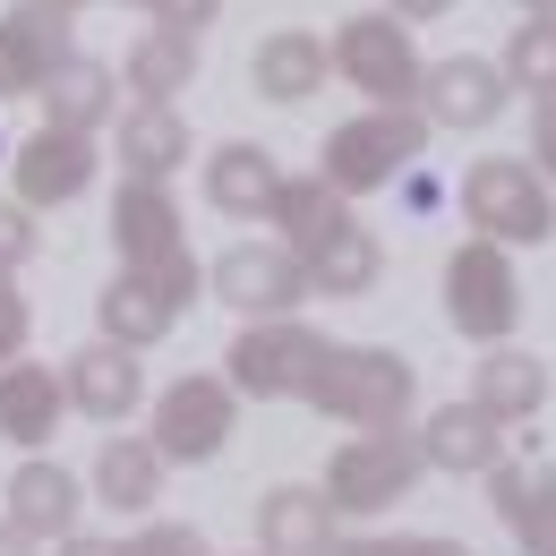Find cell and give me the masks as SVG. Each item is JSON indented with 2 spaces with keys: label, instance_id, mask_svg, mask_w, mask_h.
<instances>
[{
  "label": "cell",
  "instance_id": "1",
  "mask_svg": "<svg viewBox=\"0 0 556 556\" xmlns=\"http://www.w3.org/2000/svg\"><path fill=\"white\" fill-rule=\"evenodd\" d=\"M300 403L317 419H343L359 437H377V428H403V419H412L419 368L386 343H326V359H317L308 386H300Z\"/></svg>",
  "mask_w": 556,
  "mask_h": 556
},
{
  "label": "cell",
  "instance_id": "2",
  "mask_svg": "<svg viewBox=\"0 0 556 556\" xmlns=\"http://www.w3.org/2000/svg\"><path fill=\"white\" fill-rule=\"evenodd\" d=\"M112 249H121V275L154 282L172 308L198 300V257H189V223L172 206V189L121 180V198H112Z\"/></svg>",
  "mask_w": 556,
  "mask_h": 556
},
{
  "label": "cell",
  "instance_id": "3",
  "mask_svg": "<svg viewBox=\"0 0 556 556\" xmlns=\"http://www.w3.org/2000/svg\"><path fill=\"white\" fill-rule=\"evenodd\" d=\"M419 154H428V121H419L412 103H394V112H359V121H343L334 138H326V154H317V180L334 189V198H368V189H386L394 172H412Z\"/></svg>",
  "mask_w": 556,
  "mask_h": 556
},
{
  "label": "cell",
  "instance_id": "4",
  "mask_svg": "<svg viewBox=\"0 0 556 556\" xmlns=\"http://www.w3.org/2000/svg\"><path fill=\"white\" fill-rule=\"evenodd\" d=\"M463 214H471V231L496 240V249H540V240H556V189L522 154L471 163V172H463Z\"/></svg>",
  "mask_w": 556,
  "mask_h": 556
},
{
  "label": "cell",
  "instance_id": "5",
  "mask_svg": "<svg viewBox=\"0 0 556 556\" xmlns=\"http://www.w3.org/2000/svg\"><path fill=\"white\" fill-rule=\"evenodd\" d=\"M445 326L463 343H488V351L522 326V275H514V257L496 240H463L445 257Z\"/></svg>",
  "mask_w": 556,
  "mask_h": 556
},
{
  "label": "cell",
  "instance_id": "6",
  "mask_svg": "<svg viewBox=\"0 0 556 556\" xmlns=\"http://www.w3.org/2000/svg\"><path fill=\"white\" fill-rule=\"evenodd\" d=\"M326 70H343L377 112H394V103H412L419 94V43H412V26H394L386 9H359V17H343L334 26V43H326Z\"/></svg>",
  "mask_w": 556,
  "mask_h": 556
},
{
  "label": "cell",
  "instance_id": "7",
  "mask_svg": "<svg viewBox=\"0 0 556 556\" xmlns=\"http://www.w3.org/2000/svg\"><path fill=\"white\" fill-rule=\"evenodd\" d=\"M419 445L412 428H377V437H343L334 445V463H326V505H334V522L343 514H386V505H403L419 488Z\"/></svg>",
  "mask_w": 556,
  "mask_h": 556
},
{
  "label": "cell",
  "instance_id": "8",
  "mask_svg": "<svg viewBox=\"0 0 556 556\" xmlns=\"http://www.w3.org/2000/svg\"><path fill=\"white\" fill-rule=\"evenodd\" d=\"M317 359H326V334H317V326H300V317H257V326H240V343L223 351V368H231L223 386L249 394V403H291Z\"/></svg>",
  "mask_w": 556,
  "mask_h": 556
},
{
  "label": "cell",
  "instance_id": "9",
  "mask_svg": "<svg viewBox=\"0 0 556 556\" xmlns=\"http://www.w3.org/2000/svg\"><path fill=\"white\" fill-rule=\"evenodd\" d=\"M231 419H240V394L223 377H180V386L154 394V437L146 445L163 463H214L231 445Z\"/></svg>",
  "mask_w": 556,
  "mask_h": 556
},
{
  "label": "cell",
  "instance_id": "10",
  "mask_svg": "<svg viewBox=\"0 0 556 556\" xmlns=\"http://www.w3.org/2000/svg\"><path fill=\"white\" fill-rule=\"evenodd\" d=\"M214 300L240 308L249 326H257V317H291V308L308 300V275H300V257H291L282 240H240V249L214 257Z\"/></svg>",
  "mask_w": 556,
  "mask_h": 556
},
{
  "label": "cell",
  "instance_id": "11",
  "mask_svg": "<svg viewBox=\"0 0 556 556\" xmlns=\"http://www.w3.org/2000/svg\"><path fill=\"white\" fill-rule=\"evenodd\" d=\"M505 77H496V61H480V52H454V61H428L419 70V94L412 112L428 121V129H488L496 112H505Z\"/></svg>",
  "mask_w": 556,
  "mask_h": 556
},
{
  "label": "cell",
  "instance_id": "12",
  "mask_svg": "<svg viewBox=\"0 0 556 556\" xmlns=\"http://www.w3.org/2000/svg\"><path fill=\"white\" fill-rule=\"evenodd\" d=\"M94 172H103V154L94 138H61V129H35V138L9 154V180H17V206H77L86 189H94Z\"/></svg>",
  "mask_w": 556,
  "mask_h": 556
},
{
  "label": "cell",
  "instance_id": "13",
  "mask_svg": "<svg viewBox=\"0 0 556 556\" xmlns=\"http://www.w3.org/2000/svg\"><path fill=\"white\" fill-rule=\"evenodd\" d=\"M70 61V17L52 0H17L0 17V103L9 94H43V77Z\"/></svg>",
  "mask_w": 556,
  "mask_h": 556
},
{
  "label": "cell",
  "instance_id": "14",
  "mask_svg": "<svg viewBox=\"0 0 556 556\" xmlns=\"http://www.w3.org/2000/svg\"><path fill=\"white\" fill-rule=\"evenodd\" d=\"M61 394H70V412L121 428V419L146 403V368H138V351H121V343H86V351H70V368H61Z\"/></svg>",
  "mask_w": 556,
  "mask_h": 556
},
{
  "label": "cell",
  "instance_id": "15",
  "mask_svg": "<svg viewBox=\"0 0 556 556\" xmlns=\"http://www.w3.org/2000/svg\"><path fill=\"white\" fill-rule=\"evenodd\" d=\"M0 505H9V531L35 548V540H70L77 531V471H61L52 454H26L9 488H0Z\"/></svg>",
  "mask_w": 556,
  "mask_h": 556
},
{
  "label": "cell",
  "instance_id": "16",
  "mask_svg": "<svg viewBox=\"0 0 556 556\" xmlns=\"http://www.w3.org/2000/svg\"><path fill=\"white\" fill-rule=\"evenodd\" d=\"M419 463L428 471H454V480H488L496 463H505V428L488 412H471V403H437V412L419 419Z\"/></svg>",
  "mask_w": 556,
  "mask_h": 556
},
{
  "label": "cell",
  "instance_id": "17",
  "mask_svg": "<svg viewBox=\"0 0 556 556\" xmlns=\"http://www.w3.org/2000/svg\"><path fill=\"white\" fill-rule=\"evenodd\" d=\"M488 505H496V522L522 540V556H556V471L548 463H496L488 471Z\"/></svg>",
  "mask_w": 556,
  "mask_h": 556
},
{
  "label": "cell",
  "instance_id": "18",
  "mask_svg": "<svg viewBox=\"0 0 556 556\" xmlns=\"http://www.w3.org/2000/svg\"><path fill=\"white\" fill-rule=\"evenodd\" d=\"M343 540L334 531V505H326V488H300L282 480L257 496V556H326Z\"/></svg>",
  "mask_w": 556,
  "mask_h": 556
},
{
  "label": "cell",
  "instance_id": "19",
  "mask_svg": "<svg viewBox=\"0 0 556 556\" xmlns=\"http://www.w3.org/2000/svg\"><path fill=\"white\" fill-rule=\"evenodd\" d=\"M61 419H70V394H61L52 368H35V359H9V368H0V437H9L17 454H43Z\"/></svg>",
  "mask_w": 556,
  "mask_h": 556
},
{
  "label": "cell",
  "instance_id": "20",
  "mask_svg": "<svg viewBox=\"0 0 556 556\" xmlns=\"http://www.w3.org/2000/svg\"><path fill=\"white\" fill-rule=\"evenodd\" d=\"M112 112H121V77L103 70V61L70 52L61 70L43 77V129H61V138H94Z\"/></svg>",
  "mask_w": 556,
  "mask_h": 556
},
{
  "label": "cell",
  "instance_id": "21",
  "mask_svg": "<svg viewBox=\"0 0 556 556\" xmlns=\"http://www.w3.org/2000/svg\"><path fill=\"white\" fill-rule=\"evenodd\" d=\"M540 403H548V359L496 343L480 359V377H471V412H488L496 428H514V419H540Z\"/></svg>",
  "mask_w": 556,
  "mask_h": 556
},
{
  "label": "cell",
  "instance_id": "22",
  "mask_svg": "<svg viewBox=\"0 0 556 556\" xmlns=\"http://www.w3.org/2000/svg\"><path fill=\"white\" fill-rule=\"evenodd\" d=\"M249 86H257L266 103H308V94L326 86V43H317L308 26H275V35L257 43V61H249Z\"/></svg>",
  "mask_w": 556,
  "mask_h": 556
},
{
  "label": "cell",
  "instance_id": "23",
  "mask_svg": "<svg viewBox=\"0 0 556 556\" xmlns=\"http://www.w3.org/2000/svg\"><path fill=\"white\" fill-rule=\"evenodd\" d=\"M266 223L282 231V249L308 266V257H317V249H326V240H334V231L351 223V206L334 198V189H326V180H317V172H308V180H282V189H275Z\"/></svg>",
  "mask_w": 556,
  "mask_h": 556
},
{
  "label": "cell",
  "instance_id": "24",
  "mask_svg": "<svg viewBox=\"0 0 556 556\" xmlns=\"http://www.w3.org/2000/svg\"><path fill=\"white\" fill-rule=\"evenodd\" d=\"M275 189H282V172H275V154L266 146H214L206 154V198L223 214H240V223H257V214L275 206Z\"/></svg>",
  "mask_w": 556,
  "mask_h": 556
},
{
  "label": "cell",
  "instance_id": "25",
  "mask_svg": "<svg viewBox=\"0 0 556 556\" xmlns=\"http://www.w3.org/2000/svg\"><path fill=\"white\" fill-rule=\"evenodd\" d=\"M121 163H129V180H172L180 163H189V121L172 112V103H138V112H121Z\"/></svg>",
  "mask_w": 556,
  "mask_h": 556
},
{
  "label": "cell",
  "instance_id": "26",
  "mask_svg": "<svg viewBox=\"0 0 556 556\" xmlns=\"http://www.w3.org/2000/svg\"><path fill=\"white\" fill-rule=\"evenodd\" d=\"M94 317H103V343H121V351H146V343H163V334L180 326V308H172L154 282H138V275H112V282H103Z\"/></svg>",
  "mask_w": 556,
  "mask_h": 556
},
{
  "label": "cell",
  "instance_id": "27",
  "mask_svg": "<svg viewBox=\"0 0 556 556\" xmlns=\"http://www.w3.org/2000/svg\"><path fill=\"white\" fill-rule=\"evenodd\" d=\"M129 94L138 103H172V94H189V77H198V35H172V26H146L138 43H129Z\"/></svg>",
  "mask_w": 556,
  "mask_h": 556
},
{
  "label": "cell",
  "instance_id": "28",
  "mask_svg": "<svg viewBox=\"0 0 556 556\" xmlns=\"http://www.w3.org/2000/svg\"><path fill=\"white\" fill-rule=\"evenodd\" d=\"M300 275H308V291H326V300H359L368 282L386 275V249H377V231L351 214V223L317 249V257H308V266H300Z\"/></svg>",
  "mask_w": 556,
  "mask_h": 556
},
{
  "label": "cell",
  "instance_id": "29",
  "mask_svg": "<svg viewBox=\"0 0 556 556\" xmlns=\"http://www.w3.org/2000/svg\"><path fill=\"white\" fill-rule=\"evenodd\" d=\"M94 496L121 505V514H146V505L163 496V454H154L146 437H103V454H94Z\"/></svg>",
  "mask_w": 556,
  "mask_h": 556
},
{
  "label": "cell",
  "instance_id": "30",
  "mask_svg": "<svg viewBox=\"0 0 556 556\" xmlns=\"http://www.w3.org/2000/svg\"><path fill=\"white\" fill-rule=\"evenodd\" d=\"M496 77L514 94H556V17H522L496 52Z\"/></svg>",
  "mask_w": 556,
  "mask_h": 556
},
{
  "label": "cell",
  "instance_id": "31",
  "mask_svg": "<svg viewBox=\"0 0 556 556\" xmlns=\"http://www.w3.org/2000/svg\"><path fill=\"white\" fill-rule=\"evenodd\" d=\"M326 556H471L463 540H437V531H359V540H334Z\"/></svg>",
  "mask_w": 556,
  "mask_h": 556
},
{
  "label": "cell",
  "instance_id": "32",
  "mask_svg": "<svg viewBox=\"0 0 556 556\" xmlns=\"http://www.w3.org/2000/svg\"><path fill=\"white\" fill-rule=\"evenodd\" d=\"M121 556H214L198 522H146L138 540H121Z\"/></svg>",
  "mask_w": 556,
  "mask_h": 556
},
{
  "label": "cell",
  "instance_id": "33",
  "mask_svg": "<svg viewBox=\"0 0 556 556\" xmlns=\"http://www.w3.org/2000/svg\"><path fill=\"white\" fill-rule=\"evenodd\" d=\"M26 326H35L26 291H17V275H0V368H9V359H26Z\"/></svg>",
  "mask_w": 556,
  "mask_h": 556
},
{
  "label": "cell",
  "instance_id": "34",
  "mask_svg": "<svg viewBox=\"0 0 556 556\" xmlns=\"http://www.w3.org/2000/svg\"><path fill=\"white\" fill-rule=\"evenodd\" d=\"M26 257H35V214H26V206H9V198H0V275H17Z\"/></svg>",
  "mask_w": 556,
  "mask_h": 556
},
{
  "label": "cell",
  "instance_id": "35",
  "mask_svg": "<svg viewBox=\"0 0 556 556\" xmlns=\"http://www.w3.org/2000/svg\"><path fill=\"white\" fill-rule=\"evenodd\" d=\"M146 9H154V26L198 35V26H214V9H223V0H146Z\"/></svg>",
  "mask_w": 556,
  "mask_h": 556
},
{
  "label": "cell",
  "instance_id": "36",
  "mask_svg": "<svg viewBox=\"0 0 556 556\" xmlns=\"http://www.w3.org/2000/svg\"><path fill=\"white\" fill-rule=\"evenodd\" d=\"M531 172L556 180V94H540V112H531Z\"/></svg>",
  "mask_w": 556,
  "mask_h": 556
},
{
  "label": "cell",
  "instance_id": "37",
  "mask_svg": "<svg viewBox=\"0 0 556 556\" xmlns=\"http://www.w3.org/2000/svg\"><path fill=\"white\" fill-rule=\"evenodd\" d=\"M445 9H454V0H394L386 17H394V26H428V17H445Z\"/></svg>",
  "mask_w": 556,
  "mask_h": 556
},
{
  "label": "cell",
  "instance_id": "38",
  "mask_svg": "<svg viewBox=\"0 0 556 556\" xmlns=\"http://www.w3.org/2000/svg\"><path fill=\"white\" fill-rule=\"evenodd\" d=\"M61 556H121V540H103V531H70Z\"/></svg>",
  "mask_w": 556,
  "mask_h": 556
},
{
  "label": "cell",
  "instance_id": "39",
  "mask_svg": "<svg viewBox=\"0 0 556 556\" xmlns=\"http://www.w3.org/2000/svg\"><path fill=\"white\" fill-rule=\"evenodd\" d=\"M0 556H35V548H26V540H17V531H9V522H0Z\"/></svg>",
  "mask_w": 556,
  "mask_h": 556
},
{
  "label": "cell",
  "instance_id": "40",
  "mask_svg": "<svg viewBox=\"0 0 556 556\" xmlns=\"http://www.w3.org/2000/svg\"><path fill=\"white\" fill-rule=\"evenodd\" d=\"M514 9H522V17H556V0H514Z\"/></svg>",
  "mask_w": 556,
  "mask_h": 556
},
{
  "label": "cell",
  "instance_id": "41",
  "mask_svg": "<svg viewBox=\"0 0 556 556\" xmlns=\"http://www.w3.org/2000/svg\"><path fill=\"white\" fill-rule=\"evenodd\" d=\"M52 9H61V17H77V9H94V0H52Z\"/></svg>",
  "mask_w": 556,
  "mask_h": 556
},
{
  "label": "cell",
  "instance_id": "42",
  "mask_svg": "<svg viewBox=\"0 0 556 556\" xmlns=\"http://www.w3.org/2000/svg\"><path fill=\"white\" fill-rule=\"evenodd\" d=\"M0 154H9V146H0Z\"/></svg>",
  "mask_w": 556,
  "mask_h": 556
},
{
  "label": "cell",
  "instance_id": "43",
  "mask_svg": "<svg viewBox=\"0 0 556 556\" xmlns=\"http://www.w3.org/2000/svg\"><path fill=\"white\" fill-rule=\"evenodd\" d=\"M249 556H257V548H249Z\"/></svg>",
  "mask_w": 556,
  "mask_h": 556
}]
</instances>
